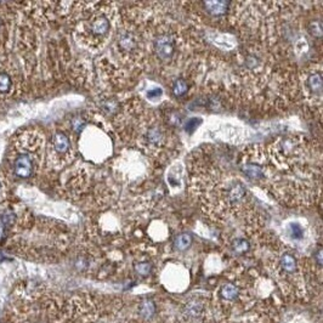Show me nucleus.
<instances>
[{"label":"nucleus","mask_w":323,"mask_h":323,"mask_svg":"<svg viewBox=\"0 0 323 323\" xmlns=\"http://www.w3.org/2000/svg\"><path fill=\"white\" fill-rule=\"evenodd\" d=\"M45 140L36 129H22L12 137L6 153L7 172L24 181L35 176L44 159Z\"/></svg>","instance_id":"1"},{"label":"nucleus","mask_w":323,"mask_h":323,"mask_svg":"<svg viewBox=\"0 0 323 323\" xmlns=\"http://www.w3.org/2000/svg\"><path fill=\"white\" fill-rule=\"evenodd\" d=\"M34 218L19 204H0V244L21 231L26 230L33 222Z\"/></svg>","instance_id":"2"},{"label":"nucleus","mask_w":323,"mask_h":323,"mask_svg":"<svg viewBox=\"0 0 323 323\" xmlns=\"http://www.w3.org/2000/svg\"><path fill=\"white\" fill-rule=\"evenodd\" d=\"M23 87V74L10 56H0V103L19 96Z\"/></svg>","instance_id":"3"},{"label":"nucleus","mask_w":323,"mask_h":323,"mask_svg":"<svg viewBox=\"0 0 323 323\" xmlns=\"http://www.w3.org/2000/svg\"><path fill=\"white\" fill-rule=\"evenodd\" d=\"M111 29V22L108 17L102 12L91 15L83 19L77 26V33L83 43L95 44L104 39Z\"/></svg>","instance_id":"4"},{"label":"nucleus","mask_w":323,"mask_h":323,"mask_svg":"<svg viewBox=\"0 0 323 323\" xmlns=\"http://www.w3.org/2000/svg\"><path fill=\"white\" fill-rule=\"evenodd\" d=\"M72 157V142L65 131L57 130L50 136L46 145L48 163L56 168H61L65 163L69 162Z\"/></svg>","instance_id":"5"},{"label":"nucleus","mask_w":323,"mask_h":323,"mask_svg":"<svg viewBox=\"0 0 323 323\" xmlns=\"http://www.w3.org/2000/svg\"><path fill=\"white\" fill-rule=\"evenodd\" d=\"M175 49H176L175 39L169 34H160L154 39V43H153V50L155 55L163 61L171 58L175 53Z\"/></svg>","instance_id":"6"},{"label":"nucleus","mask_w":323,"mask_h":323,"mask_svg":"<svg viewBox=\"0 0 323 323\" xmlns=\"http://www.w3.org/2000/svg\"><path fill=\"white\" fill-rule=\"evenodd\" d=\"M11 24L10 12L5 9H0V50L9 44Z\"/></svg>","instance_id":"7"},{"label":"nucleus","mask_w":323,"mask_h":323,"mask_svg":"<svg viewBox=\"0 0 323 323\" xmlns=\"http://www.w3.org/2000/svg\"><path fill=\"white\" fill-rule=\"evenodd\" d=\"M118 46L119 49H121V51L130 53L137 48V40L133 33L125 32L118 38Z\"/></svg>","instance_id":"8"},{"label":"nucleus","mask_w":323,"mask_h":323,"mask_svg":"<svg viewBox=\"0 0 323 323\" xmlns=\"http://www.w3.org/2000/svg\"><path fill=\"white\" fill-rule=\"evenodd\" d=\"M204 7L213 16H221L227 12L230 1H204Z\"/></svg>","instance_id":"9"},{"label":"nucleus","mask_w":323,"mask_h":323,"mask_svg":"<svg viewBox=\"0 0 323 323\" xmlns=\"http://www.w3.org/2000/svg\"><path fill=\"white\" fill-rule=\"evenodd\" d=\"M203 310H204V306L201 301L191 300V301H187L186 303V305H185V308H184V312L188 318H191V320H196V318H198L199 316L202 315Z\"/></svg>","instance_id":"10"},{"label":"nucleus","mask_w":323,"mask_h":323,"mask_svg":"<svg viewBox=\"0 0 323 323\" xmlns=\"http://www.w3.org/2000/svg\"><path fill=\"white\" fill-rule=\"evenodd\" d=\"M242 171L247 175L248 177L253 180H259L264 176V171H262V168L259 164H255V163L245 162L242 164Z\"/></svg>","instance_id":"11"},{"label":"nucleus","mask_w":323,"mask_h":323,"mask_svg":"<svg viewBox=\"0 0 323 323\" xmlns=\"http://www.w3.org/2000/svg\"><path fill=\"white\" fill-rule=\"evenodd\" d=\"M192 236L189 233H181V235L176 236L172 242L174 245V249L177 252H185V250L188 249L192 244Z\"/></svg>","instance_id":"12"},{"label":"nucleus","mask_w":323,"mask_h":323,"mask_svg":"<svg viewBox=\"0 0 323 323\" xmlns=\"http://www.w3.org/2000/svg\"><path fill=\"white\" fill-rule=\"evenodd\" d=\"M164 140V134L158 126H152L146 134V141L153 146H159Z\"/></svg>","instance_id":"13"},{"label":"nucleus","mask_w":323,"mask_h":323,"mask_svg":"<svg viewBox=\"0 0 323 323\" xmlns=\"http://www.w3.org/2000/svg\"><path fill=\"white\" fill-rule=\"evenodd\" d=\"M138 313L141 317L150 320L155 315V305L152 300H143L138 305Z\"/></svg>","instance_id":"14"},{"label":"nucleus","mask_w":323,"mask_h":323,"mask_svg":"<svg viewBox=\"0 0 323 323\" xmlns=\"http://www.w3.org/2000/svg\"><path fill=\"white\" fill-rule=\"evenodd\" d=\"M306 84H307V87L311 90L312 94L321 96V94H322V77H321L320 73L318 74L315 73V74L310 75L307 78Z\"/></svg>","instance_id":"15"},{"label":"nucleus","mask_w":323,"mask_h":323,"mask_svg":"<svg viewBox=\"0 0 323 323\" xmlns=\"http://www.w3.org/2000/svg\"><path fill=\"white\" fill-rule=\"evenodd\" d=\"M281 267L283 269V271H286L287 273H293L296 271V259L290 254H283L281 257Z\"/></svg>","instance_id":"16"},{"label":"nucleus","mask_w":323,"mask_h":323,"mask_svg":"<svg viewBox=\"0 0 323 323\" xmlns=\"http://www.w3.org/2000/svg\"><path fill=\"white\" fill-rule=\"evenodd\" d=\"M238 288L232 283H226L221 287L220 289V295L222 296L225 300H235L238 296Z\"/></svg>","instance_id":"17"},{"label":"nucleus","mask_w":323,"mask_h":323,"mask_svg":"<svg viewBox=\"0 0 323 323\" xmlns=\"http://www.w3.org/2000/svg\"><path fill=\"white\" fill-rule=\"evenodd\" d=\"M188 91V84L185 79L182 78H177L174 83H172V94L177 97H181L186 95Z\"/></svg>","instance_id":"18"},{"label":"nucleus","mask_w":323,"mask_h":323,"mask_svg":"<svg viewBox=\"0 0 323 323\" xmlns=\"http://www.w3.org/2000/svg\"><path fill=\"white\" fill-rule=\"evenodd\" d=\"M250 244L247 239H243V238H238L232 242V250L235 254L242 255L245 254L247 252H249Z\"/></svg>","instance_id":"19"},{"label":"nucleus","mask_w":323,"mask_h":323,"mask_svg":"<svg viewBox=\"0 0 323 323\" xmlns=\"http://www.w3.org/2000/svg\"><path fill=\"white\" fill-rule=\"evenodd\" d=\"M152 269L153 266L150 261H141L134 264V270H135V272L138 274V276L142 277L148 276V274L152 272Z\"/></svg>","instance_id":"20"},{"label":"nucleus","mask_w":323,"mask_h":323,"mask_svg":"<svg viewBox=\"0 0 323 323\" xmlns=\"http://www.w3.org/2000/svg\"><path fill=\"white\" fill-rule=\"evenodd\" d=\"M289 232H290V236L294 239H301L304 237V228L296 222L289 225Z\"/></svg>","instance_id":"21"},{"label":"nucleus","mask_w":323,"mask_h":323,"mask_svg":"<svg viewBox=\"0 0 323 323\" xmlns=\"http://www.w3.org/2000/svg\"><path fill=\"white\" fill-rule=\"evenodd\" d=\"M7 196V184L6 179L2 174H0V204L5 201Z\"/></svg>","instance_id":"22"},{"label":"nucleus","mask_w":323,"mask_h":323,"mask_svg":"<svg viewBox=\"0 0 323 323\" xmlns=\"http://www.w3.org/2000/svg\"><path fill=\"white\" fill-rule=\"evenodd\" d=\"M201 121H202L201 119H198V118L188 119V120H187V123H186V126H185V129H186L187 133L192 134L194 130H196L197 128H198V124L201 123Z\"/></svg>","instance_id":"23"},{"label":"nucleus","mask_w":323,"mask_h":323,"mask_svg":"<svg viewBox=\"0 0 323 323\" xmlns=\"http://www.w3.org/2000/svg\"><path fill=\"white\" fill-rule=\"evenodd\" d=\"M117 106H118V104H117V102L114 101V100H108V101H106L102 103V107L106 109V112L108 114L113 113V112L117 109Z\"/></svg>","instance_id":"24"},{"label":"nucleus","mask_w":323,"mask_h":323,"mask_svg":"<svg viewBox=\"0 0 323 323\" xmlns=\"http://www.w3.org/2000/svg\"><path fill=\"white\" fill-rule=\"evenodd\" d=\"M147 95L150 99H157V97H159L160 95H162V90H160L159 87H154V89H151L150 91L147 92Z\"/></svg>","instance_id":"25"},{"label":"nucleus","mask_w":323,"mask_h":323,"mask_svg":"<svg viewBox=\"0 0 323 323\" xmlns=\"http://www.w3.org/2000/svg\"><path fill=\"white\" fill-rule=\"evenodd\" d=\"M316 259H317L318 265H322V249H318V252L316 253Z\"/></svg>","instance_id":"26"},{"label":"nucleus","mask_w":323,"mask_h":323,"mask_svg":"<svg viewBox=\"0 0 323 323\" xmlns=\"http://www.w3.org/2000/svg\"><path fill=\"white\" fill-rule=\"evenodd\" d=\"M2 323H11V322H10V321H7V322H2Z\"/></svg>","instance_id":"27"}]
</instances>
